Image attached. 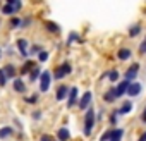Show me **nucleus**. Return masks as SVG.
Returning <instances> with one entry per match:
<instances>
[{"instance_id":"1","label":"nucleus","mask_w":146,"mask_h":141,"mask_svg":"<svg viewBox=\"0 0 146 141\" xmlns=\"http://www.w3.org/2000/svg\"><path fill=\"white\" fill-rule=\"evenodd\" d=\"M93 126H95V110L90 108V110L86 112V117H84V134H86V136L91 134Z\"/></svg>"},{"instance_id":"2","label":"nucleus","mask_w":146,"mask_h":141,"mask_svg":"<svg viewBox=\"0 0 146 141\" xmlns=\"http://www.w3.org/2000/svg\"><path fill=\"white\" fill-rule=\"evenodd\" d=\"M50 81H52V74L48 72V70H43L41 76H40V91H48L50 88Z\"/></svg>"},{"instance_id":"3","label":"nucleus","mask_w":146,"mask_h":141,"mask_svg":"<svg viewBox=\"0 0 146 141\" xmlns=\"http://www.w3.org/2000/svg\"><path fill=\"white\" fill-rule=\"evenodd\" d=\"M70 70H72V67H70V64H69V62L62 64V65H60V67L55 70V79H62L64 76L70 74Z\"/></svg>"},{"instance_id":"4","label":"nucleus","mask_w":146,"mask_h":141,"mask_svg":"<svg viewBox=\"0 0 146 141\" xmlns=\"http://www.w3.org/2000/svg\"><path fill=\"white\" fill-rule=\"evenodd\" d=\"M137 70H139V64H132L129 69H127V72H125V81H131L137 76Z\"/></svg>"},{"instance_id":"5","label":"nucleus","mask_w":146,"mask_h":141,"mask_svg":"<svg viewBox=\"0 0 146 141\" xmlns=\"http://www.w3.org/2000/svg\"><path fill=\"white\" fill-rule=\"evenodd\" d=\"M91 91H86L83 96H81V100H79V107H81V110H84V108H88L90 107V103H91Z\"/></svg>"},{"instance_id":"6","label":"nucleus","mask_w":146,"mask_h":141,"mask_svg":"<svg viewBox=\"0 0 146 141\" xmlns=\"http://www.w3.org/2000/svg\"><path fill=\"white\" fill-rule=\"evenodd\" d=\"M129 84H131V81H125V79H124V81H122V83L117 86V90H115V96L119 98V96H122L124 93H127V88H129Z\"/></svg>"},{"instance_id":"7","label":"nucleus","mask_w":146,"mask_h":141,"mask_svg":"<svg viewBox=\"0 0 146 141\" xmlns=\"http://www.w3.org/2000/svg\"><path fill=\"white\" fill-rule=\"evenodd\" d=\"M139 91H141V84L139 83H131L129 88H127V95L129 96H136V95H139Z\"/></svg>"},{"instance_id":"8","label":"nucleus","mask_w":146,"mask_h":141,"mask_svg":"<svg viewBox=\"0 0 146 141\" xmlns=\"http://www.w3.org/2000/svg\"><path fill=\"white\" fill-rule=\"evenodd\" d=\"M78 88H70V91H69V100H67V107H72L76 103V100H78Z\"/></svg>"},{"instance_id":"9","label":"nucleus","mask_w":146,"mask_h":141,"mask_svg":"<svg viewBox=\"0 0 146 141\" xmlns=\"http://www.w3.org/2000/svg\"><path fill=\"white\" fill-rule=\"evenodd\" d=\"M2 70H4L5 78H14V76H16V67H14V65H11V64H9V65H5Z\"/></svg>"},{"instance_id":"10","label":"nucleus","mask_w":146,"mask_h":141,"mask_svg":"<svg viewBox=\"0 0 146 141\" xmlns=\"http://www.w3.org/2000/svg\"><path fill=\"white\" fill-rule=\"evenodd\" d=\"M26 47H28V41H26V40H17V48H19V52H21L23 57H28Z\"/></svg>"},{"instance_id":"11","label":"nucleus","mask_w":146,"mask_h":141,"mask_svg":"<svg viewBox=\"0 0 146 141\" xmlns=\"http://www.w3.org/2000/svg\"><path fill=\"white\" fill-rule=\"evenodd\" d=\"M57 138H58L60 141H67V139L70 138V134H69V129H65V127L58 129V132H57Z\"/></svg>"},{"instance_id":"12","label":"nucleus","mask_w":146,"mask_h":141,"mask_svg":"<svg viewBox=\"0 0 146 141\" xmlns=\"http://www.w3.org/2000/svg\"><path fill=\"white\" fill-rule=\"evenodd\" d=\"M122 136H124V129H113L112 136H110V141H120Z\"/></svg>"},{"instance_id":"13","label":"nucleus","mask_w":146,"mask_h":141,"mask_svg":"<svg viewBox=\"0 0 146 141\" xmlns=\"http://www.w3.org/2000/svg\"><path fill=\"white\" fill-rule=\"evenodd\" d=\"M40 76H41V69H40L38 65H35V67L31 69V74H29V79H31V81H35V79H38Z\"/></svg>"},{"instance_id":"14","label":"nucleus","mask_w":146,"mask_h":141,"mask_svg":"<svg viewBox=\"0 0 146 141\" xmlns=\"http://www.w3.org/2000/svg\"><path fill=\"white\" fill-rule=\"evenodd\" d=\"M67 93H69V88H67V86H60L58 91H57V100H58V102L64 100V98L67 96Z\"/></svg>"},{"instance_id":"15","label":"nucleus","mask_w":146,"mask_h":141,"mask_svg":"<svg viewBox=\"0 0 146 141\" xmlns=\"http://www.w3.org/2000/svg\"><path fill=\"white\" fill-rule=\"evenodd\" d=\"M103 98H105V102H115V100H117V96H115V90H113V88H110V90L105 93V96H103Z\"/></svg>"},{"instance_id":"16","label":"nucleus","mask_w":146,"mask_h":141,"mask_svg":"<svg viewBox=\"0 0 146 141\" xmlns=\"http://www.w3.org/2000/svg\"><path fill=\"white\" fill-rule=\"evenodd\" d=\"M7 5H11V7L14 9V12L21 11V7H23V4L19 2V0H7Z\"/></svg>"},{"instance_id":"17","label":"nucleus","mask_w":146,"mask_h":141,"mask_svg":"<svg viewBox=\"0 0 146 141\" xmlns=\"http://www.w3.org/2000/svg\"><path fill=\"white\" fill-rule=\"evenodd\" d=\"M129 57H131V50L129 48H120L119 50V59L120 60H127Z\"/></svg>"},{"instance_id":"18","label":"nucleus","mask_w":146,"mask_h":141,"mask_svg":"<svg viewBox=\"0 0 146 141\" xmlns=\"http://www.w3.org/2000/svg\"><path fill=\"white\" fill-rule=\"evenodd\" d=\"M14 90H16L17 93H23V91L26 90V86H24V83H23L21 79H14Z\"/></svg>"},{"instance_id":"19","label":"nucleus","mask_w":146,"mask_h":141,"mask_svg":"<svg viewBox=\"0 0 146 141\" xmlns=\"http://www.w3.org/2000/svg\"><path fill=\"white\" fill-rule=\"evenodd\" d=\"M131 108H132V103H131V102H125V103L120 107L119 114H129V112H131Z\"/></svg>"},{"instance_id":"20","label":"nucleus","mask_w":146,"mask_h":141,"mask_svg":"<svg viewBox=\"0 0 146 141\" xmlns=\"http://www.w3.org/2000/svg\"><path fill=\"white\" fill-rule=\"evenodd\" d=\"M139 33H141V26H139V24L131 26V29H129V36H136V35H139Z\"/></svg>"},{"instance_id":"21","label":"nucleus","mask_w":146,"mask_h":141,"mask_svg":"<svg viewBox=\"0 0 146 141\" xmlns=\"http://www.w3.org/2000/svg\"><path fill=\"white\" fill-rule=\"evenodd\" d=\"M12 134V127H2L0 129V138H7Z\"/></svg>"},{"instance_id":"22","label":"nucleus","mask_w":146,"mask_h":141,"mask_svg":"<svg viewBox=\"0 0 146 141\" xmlns=\"http://www.w3.org/2000/svg\"><path fill=\"white\" fill-rule=\"evenodd\" d=\"M46 29L52 31V33H58V31H60V28H58L55 23H46Z\"/></svg>"},{"instance_id":"23","label":"nucleus","mask_w":146,"mask_h":141,"mask_svg":"<svg viewBox=\"0 0 146 141\" xmlns=\"http://www.w3.org/2000/svg\"><path fill=\"white\" fill-rule=\"evenodd\" d=\"M29 67H35V64H33V62H26V64H24V67L21 69V74H26L28 70H31Z\"/></svg>"},{"instance_id":"24","label":"nucleus","mask_w":146,"mask_h":141,"mask_svg":"<svg viewBox=\"0 0 146 141\" xmlns=\"http://www.w3.org/2000/svg\"><path fill=\"white\" fill-rule=\"evenodd\" d=\"M108 79L113 83V81H117L119 79V72H117V70H110V72H108Z\"/></svg>"},{"instance_id":"25","label":"nucleus","mask_w":146,"mask_h":141,"mask_svg":"<svg viewBox=\"0 0 146 141\" xmlns=\"http://www.w3.org/2000/svg\"><path fill=\"white\" fill-rule=\"evenodd\" d=\"M110 136H112V131H105L103 136L100 138V141H110Z\"/></svg>"},{"instance_id":"26","label":"nucleus","mask_w":146,"mask_h":141,"mask_svg":"<svg viewBox=\"0 0 146 141\" xmlns=\"http://www.w3.org/2000/svg\"><path fill=\"white\" fill-rule=\"evenodd\" d=\"M2 11H4V14H14V9H12L11 5H7V4L4 5V9H2Z\"/></svg>"},{"instance_id":"27","label":"nucleus","mask_w":146,"mask_h":141,"mask_svg":"<svg viewBox=\"0 0 146 141\" xmlns=\"http://www.w3.org/2000/svg\"><path fill=\"white\" fill-rule=\"evenodd\" d=\"M5 83H7V78H5V74H4V70H2V69H0V84H2V86H4Z\"/></svg>"},{"instance_id":"28","label":"nucleus","mask_w":146,"mask_h":141,"mask_svg":"<svg viewBox=\"0 0 146 141\" xmlns=\"http://www.w3.org/2000/svg\"><path fill=\"white\" fill-rule=\"evenodd\" d=\"M11 26H12V28H17V26H21V19H17V17H14V19L11 21Z\"/></svg>"},{"instance_id":"29","label":"nucleus","mask_w":146,"mask_h":141,"mask_svg":"<svg viewBox=\"0 0 146 141\" xmlns=\"http://www.w3.org/2000/svg\"><path fill=\"white\" fill-rule=\"evenodd\" d=\"M38 59H40V62H45V60L48 59V53H46V52H40V55H38Z\"/></svg>"},{"instance_id":"30","label":"nucleus","mask_w":146,"mask_h":141,"mask_svg":"<svg viewBox=\"0 0 146 141\" xmlns=\"http://www.w3.org/2000/svg\"><path fill=\"white\" fill-rule=\"evenodd\" d=\"M26 102H28V103H36V102H38V95H33V96L26 98Z\"/></svg>"},{"instance_id":"31","label":"nucleus","mask_w":146,"mask_h":141,"mask_svg":"<svg viewBox=\"0 0 146 141\" xmlns=\"http://www.w3.org/2000/svg\"><path fill=\"white\" fill-rule=\"evenodd\" d=\"M72 40H79V36H78L76 33H70V36H69V43H70Z\"/></svg>"},{"instance_id":"32","label":"nucleus","mask_w":146,"mask_h":141,"mask_svg":"<svg viewBox=\"0 0 146 141\" xmlns=\"http://www.w3.org/2000/svg\"><path fill=\"white\" fill-rule=\"evenodd\" d=\"M139 50H141L143 53H146V40H144V41L141 43V47H139Z\"/></svg>"},{"instance_id":"33","label":"nucleus","mask_w":146,"mask_h":141,"mask_svg":"<svg viewBox=\"0 0 146 141\" xmlns=\"http://www.w3.org/2000/svg\"><path fill=\"white\" fill-rule=\"evenodd\" d=\"M41 141H52V136L45 134V136H41Z\"/></svg>"},{"instance_id":"34","label":"nucleus","mask_w":146,"mask_h":141,"mask_svg":"<svg viewBox=\"0 0 146 141\" xmlns=\"http://www.w3.org/2000/svg\"><path fill=\"white\" fill-rule=\"evenodd\" d=\"M137 141H146V131H144V132H143V134H141V138H139V139H137Z\"/></svg>"},{"instance_id":"35","label":"nucleus","mask_w":146,"mask_h":141,"mask_svg":"<svg viewBox=\"0 0 146 141\" xmlns=\"http://www.w3.org/2000/svg\"><path fill=\"white\" fill-rule=\"evenodd\" d=\"M36 52H40V47H33L31 48V53H36Z\"/></svg>"},{"instance_id":"36","label":"nucleus","mask_w":146,"mask_h":141,"mask_svg":"<svg viewBox=\"0 0 146 141\" xmlns=\"http://www.w3.org/2000/svg\"><path fill=\"white\" fill-rule=\"evenodd\" d=\"M33 117H35V119H40V117H41V114H40V112H36V114H33Z\"/></svg>"},{"instance_id":"37","label":"nucleus","mask_w":146,"mask_h":141,"mask_svg":"<svg viewBox=\"0 0 146 141\" xmlns=\"http://www.w3.org/2000/svg\"><path fill=\"white\" fill-rule=\"evenodd\" d=\"M143 120L146 122V108H144V114H143Z\"/></svg>"},{"instance_id":"38","label":"nucleus","mask_w":146,"mask_h":141,"mask_svg":"<svg viewBox=\"0 0 146 141\" xmlns=\"http://www.w3.org/2000/svg\"><path fill=\"white\" fill-rule=\"evenodd\" d=\"M0 57H2V53H0Z\"/></svg>"}]
</instances>
